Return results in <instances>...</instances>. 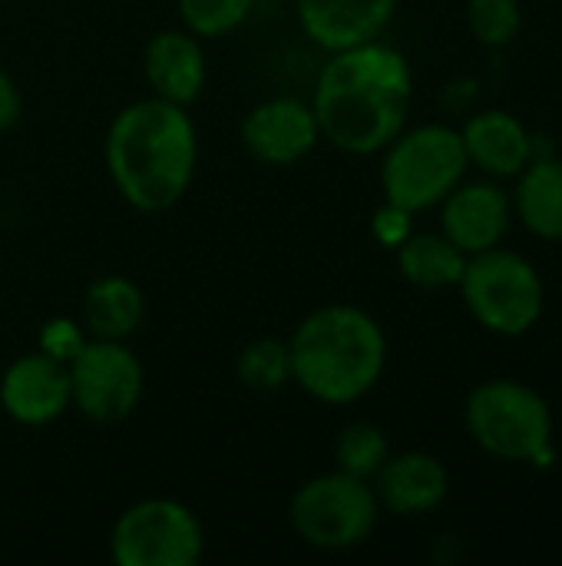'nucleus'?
<instances>
[{"instance_id":"nucleus-1","label":"nucleus","mask_w":562,"mask_h":566,"mask_svg":"<svg viewBox=\"0 0 562 566\" xmlns=\"http://www.w3.org/2000/svg\"><path fill=\"white\" fill-rule=\"evenodd\" d=\"M414 76L407 60L378 40L331 53L311 99L321 139L351 156L381 153L407 123Z\"/></svg>"},{"instance_id":"nucleus-2","label":"nucleus","mask_w":562,"mask_h":566,"mask_svg":"<svg viewBox=\"0 0 562 566\" xmlns=\"http://www.w3.org/2000/svg\"><path fill=\"white\" fill-rule=\"evenodd\" d=\"M195 156L199 139L185 106L159 96L119 109L106 133V169L139 212L172 209L192 182Z\"/></svg>"},{"instance_id":"nucleus-3","label":"nucleus","mask_w":562,"mask_h":566,"mask_svg":"<svg viewBox=\"0 0 562 566\" xmlns=\"http://www.w3.org/2000/svg\"><path fill=\"white\" fill-rule=\"evenodd\" d=\"M291 381L325 405L364 398L384 375L388 338L381 325L354 305L311 312L288 342Z\"/></svg>"},{"instance_id":"nucleus-4","label":"nucleus","mask_w":562,"mask_h":566,"mask_svg":"<svg viewBox=\"0 0 562 566\" xmlns=\"http://www.w3.org/2000/svg\"><path fill=\"white\" fill-rule=\"evenodd\" d=\"M467 431L500 461H553V415L550 405L520 381H484L470 391Z\"/></svg>"},{"instance_id":"nucleus-5","label":"nucleus","mask_w":562,"mask_h":566,"mask_svg":"<svg viewBox=\"0 0 562 566\" xmlns=\"http://www.w3.org/2000/svg\"><path fill=\"white\" fill-rule=\"evenodd\" d=\"M381 166V186L388 202L424 212L441 206L467 172V149L457 129L450 126H421L397 133L388 146Z\"/></svg>"},{"instance_id":"nucleus-6","label":"nucleus","mask_w":562,"mask_h":566,"mask_svg":"<svg viewBox=\"0 0 562 566\" xmlns=\"http://www.w3.org/2000/svg\"><path fill=\"white\" fill-rule=\"evenodd\" d=\"M457 285L470 315L494 335L517 338L530 332L543 315V279L517 252L494 245L487 252L467 255Z\"/></svg>"},{"instance_id":"nucleus-7","label":"nucleus","mask_w":562,"mask_h":566,"mask_svg":"<svg viewBox=\"0 0 562 566\" xmlns=\"http://www.w3.org/2000/svg\"><path fill=\"white\" fill-rule=\"evenodd\" d=\"M378 494L364 478L331 471L311 478L291 497V527L315 551L361 547L378 527Z\"/></svg>"},{"instance_id":"nucleus-8","label":"nucleus","mask_w":562,"mask_h":566,"mask_svg":"<svg viewBox=\"0 0 562 566\" xmlns=\"http://www.w3.org/2000/svg\"><path fill=\"white\" fill-rule=\"evenodd\" d=\"M109 554L119 566H195L205 554V531L185 504L149 497L119 514Z\"/></svg>"},{"instance_id":"nucleus-9","label":"nucleus","mask_w":562,"mask_h":566,"mask_svg":"<svg viewBox=\"0 0 562 566\" xmlns=\"http://www.w3.org/2000/svg\"><path fill=\"white\" fill-rule=\"evenodd\" d=\"M70 398L96 424L129 418L142 398V365L126 342L86 338L66 361Z\"/></svg>"},{"instance_id":"nucleus-10","label":"nucleus","mask_w":562,"mask_h":566,"mask_svg":"<svg viewBox=\"0 0 562 566\" xmlns=\"http://www.w3.org/2000/svg\"><path fill=\"white\" fill-rule=\"evenodd\" d=\"M321 139L311 103L295 96H275L248 109L242 119L245 149L265 166H291L305 159Z\"/></svg>"},{"instance_id":"nucleus-11","label":"nucleus","mask_w":562,"mask_h":566,"mask_svg":"<svg viewBox=\"0 0 562 566\" xmlns=\"http://www.w3.org/2000/svg\"><path fill=\"white\" fill-rule=\"evenodd\" d=\"M70 405V371L63 361L43 352L20 355L0 378V408L17 424L43 428L56 421Z\"/></svg>"},{"instance_id":"nucleus-12","label":"nucleus","mask_w":562,"mask_h":566,"mask_svg":"<svg viewBox=\"0 0 562 566\" xmlns=\"http://www.w3.org/2000/svg\"><path fill=\"white\" fill-rule=\"evenodd\" d=\"M394 10L397 0H298L301 30L328 53L378 40Z\"/></svg>"},{"instance_id":"nucleus-13","label":"nucleus","mask_w":562,"mask_h":566,"mask_svg":"<svg viewBox=\"0 0 562 566\" xmlns=\"http://www.w3.org/2000/svg\"><path fill=\"white\" fill-rule=\"evenodd\" d=\"M444 235L467 255L500 245L510 226V199L494 182L457 186L444 199Z\"/></svg>"},{"instance_id":"nucleus-14","label":"nucleus","mask_w":562,"mask_h":566,"mask_svg":"<svg viewBox=\"0 0 562 566\" xmlns=\"http://www.w3.org/2000/svg\"><path fill=\"white\" fill-rule=\"evenodd\" d=\"M447 471L434 454L424 451H404L388 454V461L374 474V494L378 504H384L391 514L414 517L434 511L447 497Z\"/></svg>"},{"instance_id":"nucleus-15","label":"nucleus","mask_w":562,"mask_h":566,"mask_svg":"<svg viewBox=\"0 0 562 566\" xmlns=\"http://www.w3.org/2000/svg\"><path fill=\"white\" fill-rule=\"evenodd\" d=\"M146 80L152 96L189 106L205 86V53L189 30H162L146 46Z\"/></svg>"},{"instance_id":"nucleus-16","label":"nucleus","mask_w":562,"mask_h":566,"mask_svg":"<svg viewBox=\"0 0 562 566\" xmlns=\"http://www.w3.org/2000/svg\"><path fill=\"white\" fill-rule=\"evenodd\" d=\"M460 139L467 159L500 179L520 176L533 159V139L527 126L503 109H487L470 116L467 126L460 129Z\"/></svg>"},{"instance_id":"nucleus-17","label":"nucleus","mask_w":562,"mask_h":566,"mask_svg":"<svg viewBox=\"0 0 562 566\" xmlns=\"http://www.w3.org/2000/svg\"><path fill=\"white\" fill-rule=\"evenodd\" d=\"M142 312H146V302H142V292L136 289V282H129L123 275H103L86 289L79 322L89 338L126 342L139 328Z\"/></svg>"},{"instance_id":"nucleus-18","label":"nucleus","mask_w":562,"mask_h":566,"mask_svg":"<svg viewBox=\"0 0 562 566\" xmlns=\"http://www.w3.org/2000/svg\"><path fill=\"white\" fill-rule=\"evenodd\" d=\"M517 212L533 235L562 242V159H530L520 172Z\"/></svg>"},{"instance_id":"nucleus-19","label":"nucleus","mask_w":562,"mask_h":566,"mask_svg":"<svg viewBox=\"0 0 562 566\" xmlns=\"http://www.w3.org/2000/svg\"><path fill=\"white\" fill-rule=\"evenodd\" d=\"M397 265H401V275L417 289H450L464 275L467 252H460L444 232L441 235L411 232L397 245Z\"/></svg>"},{"instance_id":"nucleus-20","label":"nucleus","mask_w":562,"mask_h":566,"mask_svg":"<svg viewBox=\"0 0 562 566\" xmlns=\"http://www.w3.org/2000/svg\"><path fill=\"white\" fill-rule=\"evenodd\" d=\"M235 371L242 378L245 388L255 391H278L291 381V358H288V345L275 342V338H258L252 345H245L238 352Z\"/></svg>"},{"instance_id":"nucleus-21","label":"nucleus","mask_w":562,"mask_h":566,"mask_svg":"<svg viewBox=\"0 0 562 566\" xmlns=\"http://www.w3.org/2000/svg\"><path fill=\"white\" fill-rule=\"evenodd\" d=\"M388 454H391L388 438L374 424H348L338 434V444H335L338 471L364 478V481H371L378 474V468L388 461Z\"/></svg>"},{"instance_id":"nucleus-22","label":"nucleus","mask_w":562,"mask_h":566,"mask_svg":"<svg viewBox=\"0 0 562 566\" xmlns=\"http://www.w3.org/2000/svg\"><path fill=\"white\" fill-rule=\"evenodd\" d=\"M255 0H179V17L195 36H225L238 30Z\"/></svg>"},{"instance_id":"nucleus-23","label":"nucleus","mask_w":562,"mask_h":566,"mask_svg":"<svg viewBox=\"0 0 562 566\" xmlns=\"http://www.w3.org/2000/svg\"><path fill=\"white\" fill-rule=\"evenodd\" d=\"M470 30L487 46H503L520 30V0H470Z\"/></svg>"},{"instance_id":"nucleus-24","label":"nucleus","mask_w":562,"mask_h":566,"mask_svg":"<svg viewBox=\"0 0 562 566\" xmlns=\"http://www.w3.org/2000/svg\"><path fill=\"white\" fill-rule=\"evenodd\" d=\"M86 338H89V335H86L83 322H73V318H50V322L43 325V332H40V352L66 365V361L79 352V345H83Z\"/></svg>"},{"instance_id":"nucleus-25","label":"nucleus","mask_w":562,"mask_h":566,"mask_svg":"<svg viewBox=\"0 0 562 566\" xmlns=\"http://www.w3.org/2000/svg\"><path fill=\"white\" fill-rule=\"evenodd\" d=\"M411 216L414 212H407V209H401L394 202H384L378 209V216H374V226H371L374 229V239L381 245H388V249H397L411 235Z\"/></svg>"},{"instance_id":"nucleus-26","label":"nucleus","mask_w":562,"mask_h":566,"mask_svg":"<svg viewBox=\"0 0 562 566\" xmlns=\"http://www.w3.org/2000/svg\"><path fill=\"white\" fill-rule=\"evenodd\" d=\"M20 106H23L20 103V90H17V83L0 66V133L10 129L20 119Z\"/></svg>"}]
</instances>
